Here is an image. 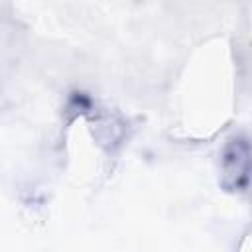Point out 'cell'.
I'll return each mask as SVG.
<instances>
[{"instance_id": "6da1fadb", "label": "cell", "mask_w": 252, "mask_h": 252, "mask_svg": "<svg viewBox=\"0 0 252 252\" xmlns=\"http://www.w3.org/2000/svg\"><path fill=\"white\" fill-rule=\"evenodd\" d=\"M252 179V146L246 138H230L220 154V185L226 191H242Z\"/></svg>"}]
</instances>
